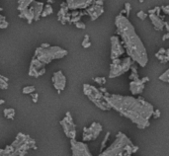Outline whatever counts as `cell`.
<instances>
[{"instance_id":"obj_1","label":"cell","mask_w":169,"mask_h":156,"mask_svg":"<svg viewBox=\"0 0 169 156\" xmlns=\"http://www.w3.org/2000/svg\"><path fill=\"white\" fill-rule=\"evenodd\" d=\"M102 99L110 105L111 108L119 111L120 115L125 116L132 120L133 122L137 124H141L145 128V124L153 116L152 105L145 101V103H141L139 99H135L130 96L110 95V97H102Z\"/></svg>"},{"instance_id":"obj_2","label":"cell","mask_w":169,"mask_h":156,"mask_svg":"<svg viewBox=\"0 0 169 156\" xmlns=\"http://www.w3.org/2000/svg\"><path fill=\"white\" fill-rule=\"evenodd\" d=\"M115 25L117 26V34L122 36L123 42H120L121 44H124V48L128 55L133 61L139 62V64L142 67L146 65L148 61L147 53L142 44L139 36L135 34V29L131 22L128 20V17L123 16L120 13L115 20Z\"/></svg>"},{"instance_id":"obj_3","label":"cell","mask_w":169,"mask_h":156,"mask_svg":"<svg viewBox=\"0 0 169 156\" xmlns=\"http://www.w3.org/2000/svg\"><path fill=\"white\" fill-rule=\"evenodd\" d=\"M67 53V50H62L59 46H48V48H43L41 46V48H38L36 50V52L33 58H37L44 65H46V64L52 62V61H53V59L62 58Z\"/></svg>"},{"instance_id":"obj_4","label":"cell","mask_w":169,"mask_h":156,"mask_svg":"<svg viewBox=\"0 0 169 156\" xmlns=\"http://www.w3.org/2000/svg\"><path fill=\"white\" fill-rule=\"evenodd\" d=\"M127 143H130L133 145L132 143V141L130 140L128 136H127L125 133L121 132L120 131L119 133L117 134V139L114 142L112 143V145L110 146L109 148L105 149V151L102 153H100L101 156H109V155H117L120 151H124V146L126 145Z\"/></svg>"},{"instance_id":"obj_5","label":"cell","mask_w":169,"mask_h":156,"mask_svg":"<svg viewBox=\"0 0 169 156\" xmlns=\"http://www.w3.org/2000/svg\"><path fill=\"white\" fill-rule=\"evenodd\" d=\"M135 63V61H132V58L130 56L123 59L119 64H111V70H110V78H115L121 74H124L128 70H130V67L132 64Z\"/></svg>"},{"instance_id":"obj_6","label":"cell","mask_w":169,"mask_h":156,"mask_svg":"<svg viewBox=\"0 0 169 156\" xmlns=\"http://www.w3.org/2000/svg\"><path fill=\"white\" fill-rule=\"evenodd\" d=\"M70 143H71V149H72L73 155L91 156V153L89 152L87 145L84 142H77L75 141V139H70Z\"/></svg>"},{"instance_id":"obj_7","label":"cell","mask_w":169,"mask_h":156,"mask_svg":"<svg viewBox=\"0 0 169 156\" xmlns=\"http://www.w3.org/2000/svg\"><path fill=\"white\" fill-rule=\"evenodd\" d=\"M111 42H112V52H111V58L114 59L119 57L120 55H122L125 52L124 48L122 46L121 43H120V40L118 37L113 36L111 37Z\"/></svg>"},{"instance_id":"obj_8","label":"cell","mask_w":169,"mask_h":156,"mask_svg":"<svg viewBox=\"0 0 169 156\" xmlns=\"http://www.w3.org/2000/svg\"><path fill=\"white\" fill-rule=\"evenodd\" d=\"M93 0H66V6L68 9L71 10H76V9H85L87 8Z\"/></svg>"},{"instance_id":"obj_9","label":"cell","mask_w":169,"mask_h":156,"mask_svg":"<svg viewBox=\"0 0 169 156\" xmlns=\"http://www.w3.org/2000/svg\"><path fill=\"white\" fill-rule=\"evenodd\" d=\"M52 82L53 83V85L57 86V88H59V90H63L64 87H65L66 78L62 74L61 70H59V72H55L53 77L52 78Z\"/></svg>"},{"instance_id":"obj_10","label":"cell","mask_w":169,"mask_h":156,"mask_svg":"<svg viewBox=\"0 0 169 156\" xmlns=\"http://www.w3.org/2000/svg\"><path fill=\"white\" fill-rule=\"evenodd\" d=\"M91 4H92L91 7L86 8V13H87V15H89V16L91 17V20L94 21V20H96L97 18L104 12V9H103V6L97 5V4H94V3H91Z\"/></svg>"},{"instance_id":"obj_11","label":"cell","mask_w":169,"mask_h":156,"mask_svg":"<svg viewBox=\"0 0 169 156\" xmlns=\"http://www.w3.org/2000/svg\"><path fill=\"white\" fill-rule=\"evenodd\" d=\"M148 17L150 18L151 22H152L153 26H154L155 30H163V26H164V22L163 20H161L158 16H156L155 14H149Z\"/></svg>"},{"instance_id":"obj_12","label":"cell","mask_w":169,"mask_h":156,"mask_svg":"<svg viewBox=\"0 0 169 156\" xmlns=\"http://www.w3.org/2000/svg\"><path fill=\"white\" fill-rule=\"evenodd\" d=\"M44 4L42 2H35L33 5V9H34V20L35 21H39L40 17H41V13L43 11Z\"/></svg>"},{"instance_id":"obj_13","label":"cell","mask_w":169,"mask_h":156,"mask_svg":"<svg viewBox=\"0 0 169 156\" xmlns=\"http://www.w3.org/2000/svg\"><path fill=\"white\" fill-rule=\"evenodd\" d=\"M61 124L62 126H63V130H64V133L66 134V136L68 137V135H69V131L71 130H73V128H75V126H71V124H69L68 122H64L63 120L61 122Z\"/></svg>"},{"instance_id":"obj_14","label":"cell","mask_w":169,"mask_h":156,"mask_svg":"<svg viewBox=\"0 0 169 156\" xmlns=\"http://www.w3.org/2000/svg\"><path fill=\"white\" fill-rule=\"evenodd\" d=\"M34 2V0H24L22 3L19 4V6H18V10L21 12L22 10H24V9L28 8V6L30 5L31 3H33Z\"/></svg>"},{"instance_id":"obj_15","label":"cell","mask_w":169,"mask_h":156,"mask_svg":"<svg viewBox=\"0 0 169 156\" xmlns=\"http://www.w3.org/2000/svg\"><path fill=\"white\" fill-rule=\"evenodd\" d=\"M36 88L35 86H27L23 88V93L24 94H31V93L35 92Z\"/></svg>"},{"instance_id":"obj_16","label":"cell","mask_w":169,"mask_h":156,"mask_svg":"<svg viewBox=\"0 0 169 156\" xmlns=\"http://www.w3.org/2000/svg\"><path fill=\"white\" fill-rule=\"evenodd\" d=\"M159 80H161V81H164V82H169V69L166 70L162 75H160V76H159Z\"/></svg>"},{"instance_id":"obj_17","label":"cell","mask_w":169,"mask_h":156,"mask_svg":"<svg viewBox=\"0 0 169 156\" xmlns=\"http://www.w3.org/2000/svg\"><path fill=\"white\" fill-rule=\"evenodd\" d=\"M110 134H111V132L110 131H108V132L106 133V135H105V137H104V139H103V141H102V143H101V151H103V149L104 147H105V144H106V142H107V140L109 139V136H110Z\"/></svg>"},{"instance_id":"obj_18","label":"cell","mask_w":169,"mask_h":156,"mask_svg":"<svg viewBox=\"0 0 169 156\" xmlns=\"http://www.w3.org/2000/svg\"><path fill=\"white\" fill-rule=\"evenodd\" d=\"M137 18H139L141 20H145V18L148 16L147 14H146L144 11H142V10H141L139 12H137Z\"/></svg>"},{"instance_id":"obj_19","label":"cell","mask_w":169,"mask_h":156,"mask_svg":"<svg viewBox=\"0 0 169 156\" xmlns=\"http://www.w3.org/2000/svg\"><path fill=\"white\" fill-rule=\"evenodd\" d=\"M131 9H132V6H131V4L129 3V2H127V3L125 4V10H126V13H127V16L126 17H129V15H130Z\"/></svg>"},{"instance_id":"obj_20","label":"cell","mask_w":169,"mask_h":156,"mask_svg":"<svg viewBox=\"0 0 169 156\" xmlns=\"http://www.w3.org/2000/svg\"><path fill=\"white\" fill-rule=\"evenodd\" d=\"M44 8H46V9H44V11H46V14H48V15L52 14V13L53 12V7H52V6H50V3L46 4V7H44Z\"/></svg>"},{"instance_id":"obj_21","label":"cell","mask_w":169,"mask_h":156,"mask_svg":"<svg viewBox=\"0 0 169 156\" xmlns=\"http://www.w3.org/2000/svg\"><path fill=\"white\" fill-rule=\"evenodd\" d=\"M74 26L76 27V28H78V29H85L86 28V26H85V24L84 23H82V22H75L74 23Z\"/></svg>"},{"instance_id":"obj_22","label":"cell","mask_w":169,"mask_h":156,"mask_svg":"<svg viewBox=\"0 0 169 156\" xmlns=\"http://www.w3.org/2000/svg\"><path fill=\"white\" fill-rule=\"evenodd\" d=\"M160 9H161V10H163V12H164V14H165V15H167L168 13H169V10H168V9H169V6H168V5H166V6H161V8H160Z\"/></svg>"},{"instance_id":"obj_23","label":"cell","mask_w":169,"mask_h":156,"mask_svg":"<svg viewBox=\"0 0 169 156\" xmlns=\"http://www.w3.org/2000/svg\"><path fill=\"white\" fill-rule=\"evenodd\" d=\"M46 73V67H42L41 69H40L39 71H38V74H39V76H41V75H43V74H44Z\"/></svg>"},{"instance_id":"obj_24","label":"cell","mask_w":169,"mask_h":156,"mask_svg":"<svg viewBox=\"0 0 169 156\" xmlns=\"http://www.w3.org/2000/svg\"><path fill=\"white\" fill-rule=\"evenodd\" d=\"M14 116H15V112H13V113H9L6 117H7L8 119H11V121H14Z\"/></svg>"},{"instance_id":"obj_25","label":"cell","mask_w":169,"mask_h":156,"mask_svg":"<svg viewBox=\"0 0 169 156\" xmlns=\"http://www.w3.org/2000/svg\"><path fill=\"white\" fill-rule=\"evenodd\" d=\"M90 40H89V36L88 35H85V38H84V40L82 41V46H84L87 42H89Z\"/></svg>"},{"instance_id":"obj_26","label":"cell","mask_w":169,"mask_h":156,"mask_svg":"<svg viewBox=\"0 0 169 156\" xmlns=\"http://www.w3.org/2000/svg\"><path fill=\"white\" fill-rule=\"evenodd\" d=\"M153 116H154V118L155 119H157V118H159L160 117V111L159 110H156L154 112V114H153Z\"/></svg>"},{"instance_id":"obj_27","label":"cell","mask_w":169,"mask_h":156,"mask_svg":"<svg viewBox=\"0 0 169 156\" xmlns=\"http://www.w3.org/2000/svg\"><path fill=\"white\" fill-rule=\"evenodd\" d=\"M78 15H79V12H78V11H73L72 13H70L71 18H72V17H76V16H78Z\"/></svg>"},{"instance_id":"obj_28","label":"cell","mask_w":169,"mask_h":156,"mask_svg":"<svg viewBox=\"0 0 169 156\" xmlns=\"http://www.w3.org/2000/svg\"><path fill=\"white\" fill-rule=\"evenodd\" d=\"M112 61H113V64H119L120 62L122 61L121 59H120V58H118V57H117V58H114V59H112Z\"/></svg>"},{"instance_id":"obj_29","label":"cell","mask_w":169,"mask_h":156,"mask_svg":"<svg viewBox=\"0 0 169 156\" xmlns=\"http://www.w3.org/2000/svg\"><path fill=\"white\" fill-rule=\"evenodd\" d=\"M137 150H139V146H135V145H133V147H132V153H135Z\"/></svg>"},{"instance_id":"obj_30","label":"cell","mask_w":169,"mask_h":156,"mask_svg":"<svg viewBox=\"0 0 169 156\" xmlns=\"http://www.w3.org/2000/svg\"><path fill=\"white\" fill-rule=\"evenodd\" d=\"M93 80H94L95 82H97L98 84H101V77H95V78H93Z\"/></svg>"},{"instance_id":"obj_31","label":"cell","mask_w":169,"mask_h":156,"mask_svg":"<svg viewBox=\"0 0 169 156\" xmlns=\"http://www.w3.org/2000/svg\"><path fill=\"white\" fill-rule=\"evenodd\" d=\"M141 83H145V82H147V81H149V78H148V77H143V78H142V79L141 80Z\"/></svg>"},{"instance_id":"obj_32","label":"cell","mask_w":169,"mask_h":156,"mask_svg":"<svg viewBox=\"0 0 169 156\" xmlns=\"http://www.w3.org/2000/svg\"><path fill=\"white\" fill-rule=\"evenodd\" d=\"M83 46L84 48H89V46H91V42L89 41V42H87V43H86L85 44H84V46Z\"/></svg>"},{"instance_id":"obj_33","label":"cell","mask_w":169,"mask_h":156,"mask_svg":"<svg viewBox=\"0 0 169 156\" xmlns=\"http://www.w3.org/2000/svg\"><path fill=\"white\" fill-rule=\"evenodd\" d=\"M24 135H25V134H23V133H22V132H19V133H18V134H17V136H16V139H22V137H23Z\"/></svg>"},{"instance_id":"obj_34","label":"cell","mask_w":169,"mask_h":156,"mask_svg":"<svg viewBox=\"0 0 169 156\" xmlns=\"http://www.w3.org/2000/svg\"><path fill=\"white\" fill-rule=\"evenodd\" d=\"M158 53H159V54H164V53H165V48H160V50H158Z\"/></svg>"},{"instance_id":"obj_35","label":"cell","mask_w":169,"mask_h":156,"mask_svg":"<svg viewBox=\"0 0 169 156\" xmlns=\"http://www.w3.org/2000/svg\"><path fill=\"white\" fill-rule=\"evenodd\" d=\"M167 39H169V33H167V34H166V35H164L163 36V38H162V41H166V40H167Z\"/></svg>"},{"instance_id":"obj_36","label":"cell","mask_w":169,"mask_h":156,"mask_svg":"<svg viewBox=\"0 0 169 156\" xmlns=\"http://www.w3.org/2000/svg\"><path fill=\"white\" fill-rule=\"evenodd\" d=\"M42 48H48V46H50V44H46V43H44V44H42Z\"/></svg>"},{"instance_id":"obj_37","label":"cell","mask_w":169,"mask_h":156,"mask_svg":"<svg viewBox=\"0 0 169 156\" xmlns=\"http://www.w3.org/2000/svg\"><path fill=\"white\" fill-rule=\"evenodd\" d=\"M164 26H165L166 30H167V32H169V26H168V23L166 21H164Z\"/></svg>"},{"instance_id":"obj_38","label":"cell","mask_w":169,"mask_h":156,"mask_svg":"<svg viewBox=\"0 0 169 156\" xmlns=\"http://www.w3.org/2000/svg\"><path fill=\"white\" fill-rule=\"evenodd\" d=\"M101 84H106V78L101 77Z\"/></svg>"},{"instance_id":"obj_39","label":"cell","mask_w":169,"mask_h":156,"mask_svg":"<svg viewBox=\"0 0 169 156\" xmlns=\"http://www.w3.org/2000/svg\"><path fill=\"white\" fill-rule=\"evenodd\" d=\"M3 113H4V116L6 117V116H7L8 114H9V109H5V110L3 111Z\"/></svg>"},{"instance_id":"obj_40","label":"cell","mask_w":169,"mask_h":156,"mask_svg":"<svg viewBox=\"0 0 169 156\" xmlns=\"http://www.w3.org/2000/svg\"><path fill=\"white\" fill-rule=\"evenodd\" d=\"M148 13H149V14H155V8L154 9H150V10L148 11Z\"/></svg>"},{"instance_id":"obj_41","label":"cell","mask_w":169,"mask_h":156,"mask_svg":"<svg viewBox=\"0 0 169 156\" xmlns=\"http://www.w3.org/2000/svg\"><path fill=\"white\" fill-rule=\"evenodd\" d=\"M99 91H100V92H102V93H104V92H106V88L101 87V88H99Z\"/></svg>"},{"instance_id":"obj_42","label":"cell","mask_w":169,"mask_h":156,"mask_svg":"<svg viewBox=\"0 0 169 156\" xmlns=\"http://www.w3.org/2000/svg\"><path fill=\"white\" fill-rule=\"evenodd\" d=\"M32 97L35 98V99H38V97H39V94H38V93H35V95H33Z\"/></svg>"},{"instance_id":"obj_43","label":"cell","mask_w":169,"mask_h":156,"mask_svg":"<svg viewBox=\"0 0 169 156\" xmlns=\"http://www.w3.org/2000/svg\"><path fill=\"white\" fill-rule=\"evenodd\" d=\"M2 78H3V80H4V81H6V82H7V81H9V79H8V78L7 77H5V76H3V75H2V76H1Z\"/></svg>"},{"instance_id":"obj_44","label":"cell","mask_w":169,"mask_h":156,"mask_svg":"<svg viewBox=\"0 0 169 156\" xmlns=\"http://www.w3.org/2000/svg\"><path fill=\"white\" fill-rule=\"evenodd\" d=\"M4 103H5V100L0 99V105H2V104H4Z\"/></svg>"},{"instance_id":"obj_45","label":"cell","mask_w":169,"mask_h":156,"mask_svg":"<svg viewBox=\"0 0 169 156\" xmlns=\"http://www.w3.org/2000/svg\"><path fill=\"white\" fill-rule=\"evenodd\" d=\"M13 112H15V110H14V109H12V108H10V109H9V113H13Z\"/></svg>"},{"instance_id":"obj_46","label":"cell","mask_w":169,"mask_h":156,"mask_svg":"<svg viewBox=\"0 0 169 156\" xmlns=\"http://www.w3.org/2000/svg\"><path fill=\"white\" fill-rule=\"evenodd\" d=\"M88 128H83V132H87Z\"/></svg>"},{"instance_id":"obj_47","label":"cell","mask_w":169,"mask_h":156,"mask_svg":"<svg viewBox=\"0 0 169 156\" xmlns=\"http://www.w3.org/2000/svg\"><path fill=\"white\" fill-rule=\"evenodd\" d=\"M33 102H34V103H37V102H38V99H35V98H33Z\"/></svg>"},{"instance_id":"obj_48","label":"cell","mask_w":169,"mask_h":156,"mask_svg":"<svg viewBox=\"0 0 169 156\" xmlns=\"http://www.w3.org/2000/svg\"><path fill=\"white\" fill-rule=\"evenodd\" d=\"M0 155H3V149H0Z\"/></svg>"},{"instance_id":"obj_49","label":"cell","mask_w":169,"mask_h":156,"mask_svg":"<svg viewBox=\"0 0 169 156\" xmlns=\"http://www.w3.org/2000/svg\"><path fill=\"white\" fill-rule=\"evenodd\" d=\"M61 22L62 25H65V24H66V22H65V21H61Z\"/></svg>"},{"instance_id":"obj_50","label":"cell","mask_w":169,"mask_h":156,"mask_svg":"<svg viewBox=\"0 0 169 156\" xmlns=\"http://www.w3.org/2000/svg\"><path fill=\"white\" fill-rule=\"evenodd\" d=\"M95 124H96V122H93V124H91V126H92V128H94V126H95Z\"/></svg>"},{"instance_id":"obj_51","label":"cell","mask_w":169,"mask_h":156,"mask_svg":"<svg viewBox=\"0 0 169 156\" xmlns=\"http://www.w3.org/2000/svg\"><path fill=\"white\" fill-rule=\"evenodd\" d=\"M61 90H59H59H57V94H59V95L61 94Z\"/></svg>"},{"instance_id":"obj_52","label":"cell","mask_w":169,"mask_h":156,"mask_svg":"<svg viewBox=\"0 0 169 156\" xmlns=\"http://www.w3.org/2000/svg\"><path fill=\"white\" fill-rule=\"evenodd\" d=\"M139 2H141V3H142V2H143V0H139Z\"/></svg>"},{"instance_id":"obj_53","label":"cell","mask_w":169,"mask_h":156,"mask_svg":"<svg viewBox=\"0 0 169 156\" xmlns=\"http://www.w3.org/2000/svg\"><path fill=\"white\" fill-rule=\"evenodd\" d=\"M2 10H3V8H1V7H0V11H2Z\"/></svg>"},{"instance_id":"obj_54","label":"cell","mask_w":169,"mask_h":156,"mask_svg":"<svg viewBox=\"0 0 169 156\" xmlns=\"http://www.w3.org/2000/svg\"><path fill=\"white\" fill-rule=\"evenodd\" d=\"M103 1H104V0H103Z\"/></svg>"}]
</instances>
